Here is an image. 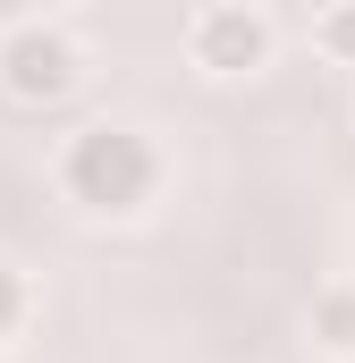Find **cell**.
I'll return each instance as SVG.
<instances>
[{"instance_id": "obj_1", "label": "cell", "mask_w": 355, "mask_h": 363, "mask_svg": "<svg viewBox=\"0 0 355 363\" xmlns=\"http://www.w3.org/2000/svg\"><path fill=\"white\" fill-rule=\"evenodd\" d=\"M170 186V161L144 127L127 118H93L60 144V194L85 211V220H144Z\"/></svg>"}, {"instance_id": "obj_2", "label": "cell", "mask_w": 355, "mask_h": 363, "mask_svg": "<svg viewBox=\"0 0 355 363\" xmlns=\"http://www.w3.org/2000/svg\"><path fill=\"white\" fill-rule=\"evenodd\" d=\"M85 85V43L68 17H9L0 26V93L17 110H60Z\"/></svg>"}, {"instance_id": "obj_3", "label": "cell", "mask_w": 355, "mask_h": 363, "mask_svg": "<svg viewBox=\"0 0 355 363\" xmlns=\"http://www.w3.org/2000/svg\"><path fill=\"white\" fill-rule=\"evenodd\" d=\"M271 51H279V17L254 0H212L186 17V60L212 77V85H237V77H263Z\"/></svg>"}, {"instance_id": "obj_4", "label": "cell", "mask_w": 355, "mask_h": 363, "mask_svg": "<svg viewBox=\"0 0 355 363\" xmlns=\"http://www.w3.org/2000/svg\"><path fill=\"white\" fill-rule=\"evenodd\" d=\"M305 330L330 363H355V279H322L313 304H305Z\"/></svg>"}, {"instance_id": "obj_5", "label": "cell", "mask_w": 355, "mask_h": 363, "mask_svg": "<svg viewBox=\"0 0 355 363\" xmlns=\"http://www.w3.org/2000/svg\"><path fill=\"white\" fill-rule=\"evenodd\" d=\"M305 34H313V51H322V60L355 68V0H330V9H313V17H305Z\"/></svg>"}, {"instance_id": "obj_6", "label": "cell", "mask_w": 355, "mask_h": 363, "mask_svg": "<svg viewBox=\"0 0 355 363\" xmlns=\"http://www.w3.org/2000/svg\"><path fill=\"white\" fill-rule=\"evenodd\" d=\"M26 321H34V279L0 254V355H9V338H17Z\"/></svg>"}, {"instance_id": "obj_7", "label": "cell", "mask_w": 355, "mask_h": 363, "mask_svg": "<svg viewBox=\"0 0 355 363\" xmlns=\"http://www.w3.org/2000/svg\"><path fill=\"white\" fill-rule=\"evenodd\" d=\"M0 363H17V355H0Z\"/></svg>"}]
</instances>
